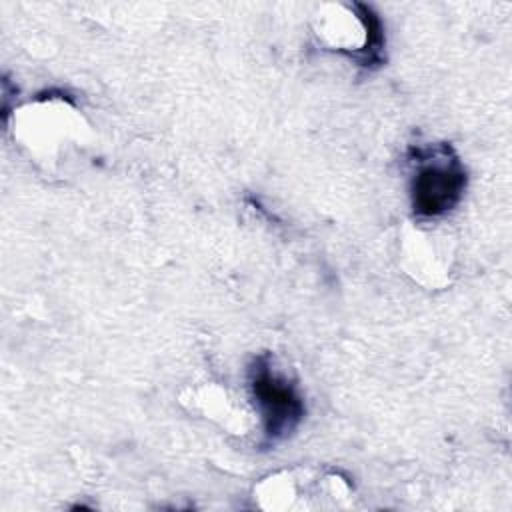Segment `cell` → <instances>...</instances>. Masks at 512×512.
<instances>
[{
	"instance_id": "1",
	"label": "cell",
	"mask_w": 512,
	"mask_h": 512,
	"mask_svg": "<svg viewBox=\"0 0 512 512\" xmlns=\"http://www.w3.org/2000/svg\"><path fill=\"white\" fill-rule=\"evenodd\" d=\"M418 170L410 182L412 212L418 218H438L464 196L468 174L448 144L414 150Z\"/></svg>"
},
{
	"instance_id": "2",
	"label": "cell",
	"mask_w": 512,
	"mask_h": 512,
	"mask_svg": "<svg viewBox=\"0 0 512 512\" xmlns=\"http://www.w3.org/2000/svg\"><path fill=\"white\" fill-rule=\"evenodd\" d=\"M250 388L260 408L264 422V436L268 442L286 438L304 418V400L296 386L280 376L268 354L254 358L250 366Z\"/></svg>"
},
{
	"instance_id": "3",
	"label": "cell",
	"mask_w": 512,
	"mask_h": 512,
	"mask_svg": "<svg viewBox=\"0 0 512 512\" xmlns=\"http://www.w3.org/2000/svg\"><path fill=\"white\" fill-rule=\"evenodd\" d=\"M356 10H358V18L362 20V24L366 28V46L354 58H358L360 66H364V68L380 66V62H382V44H384L382 22L374 14V10L366 4H356Z\"/></svg>"
}]
</instances>
